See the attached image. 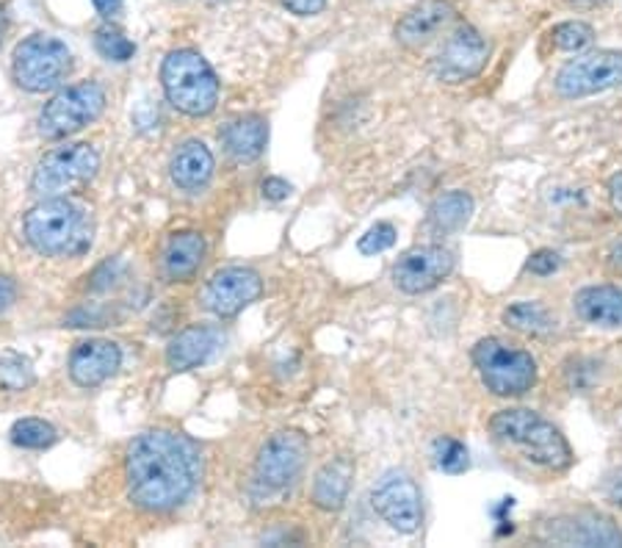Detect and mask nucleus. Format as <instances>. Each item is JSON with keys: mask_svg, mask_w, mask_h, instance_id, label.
<instances>
[{"mask_svg": "<svg viewBox=\"0 0 622 548\" xmlns=\"http://www.w3.org/2000/svg\"><path fill=\"white\" fill-rule=\"evenodd\" d=\"M127 496L138 509L169 513L195 493L202 474L200 449L171 429L142 432L127 449Z\"/></svg>", "mask_w": 622, "mask_h": 548, "instance_id": "f257e3e1", "label": "nucleus"}, {"mask_svg": "<svg viewBox=\"0 0 622 548\" xmlns=\"http://www.w3.org/2000/svg\"><path fill=\"white\" fill-rule=\"evenodd\" d=\"M490 432L498 443L518 449L525 460L548 471H567L573 465V449L565 435L525 407H509L490 418Z\"/></svg>", "mask_w": 622, "mask_h": 548, "instance_id": "f03ea898", "label": "nucleus"}, {"mask_svg": "<svg viewBox=\"0 0 622 548\" xmlns=\"http://www.w3.org/2000/svg\"><path fill=\"white\" fill-rule=\"evenodd\" d=\"M23 233L40 255H80L92 244V217L78 202L51 197L25 213Z\"/></svg>", "mask_w": 622, "mask_h": 548, "instance_id": "7ed1b4c3", "label": "nucleus"}, {"mask_svg": "<svg viewBox=\"0 0 622 548\" xmlns=\"http://www.w3.org/2000/svg\"><path fill=\"white\" fill-rule=\"evenodd\" d=\"M166 100L189 117H208L219 103V78L197 51H171L160 67Z\"/></svg>", "mask_w": 622, "mask_h": 548, "instance_id": "20e7f679", "label": "nucleus"}, {"mask_svg": "<svg viewBox=\"0 0 622 548\" xmlns=\"http://www.w3.org/2000/svg\"><path fill=\"white\" fill-rule=\"evenodd\" d=\"M474 363L485 388L503 399L529 394L537 385V360L501 338H481L474 347Z\"/></svg>", "mask_w": 622, "mask_h": 548, "instance_id": "39448f33", "label": "nucleus"}, {"mask_svg": "<svg viewBox=\"0 0 622 548\" xmlns=\"http://www.w3.org/2000/svg\"><path fill=\"white\" fill-rule=\"evenodd\" d=\"M100 169V155L92 144H67L56 147L36 164L31 191L42 200L64 197L92 180Z\"/></svg>", "mask_w": 622, "mask_h": 548, "instance_id": "423d86ee", "label": "nucleus"}, {"mask_svg": "<svg viewBox=\"0 0 622 548\" xmlns=\"http://www.w3.org/2000/svg\"><path fill=\"white\" fill-rule=\"evenodd\" d=\"M105 109V89L95 80H84L58 91L56 98L42 109L40 133L45 139H67L92 125Z\"/></svg>", "mask_w": 622, "mask_h": 548, "instance_id": "0eeeda50", "label": "nucleus"}, {"mask_svg": "<svg viewBox=\"0 0 622 548\" xmlns=\"http://www.w3.org/2000/svg\"><path fill=\"white\" fill-rule=\"evenodd\" d=\"M73 67L67 45L56 36L36 34L20 42L14 51V78L29 91H51L62 84Z\"/></svg>", "mask_w": 622, "mask_h": 548, "instance_id": "6e6552de", "label": "nucleus"}, {"mask_svg": "<svg viewBox=\"0 0 622 548\" xmlns=\"http://www.w3.org/2000/svg\"><path fill=\"white\" fill-rule=\"evenodd\" d=\"M622 86V51H595L573 58L556 75V91L567 100L589 98Z\"/></svg>", "mask_w": 622, "mask_h": 548, "instance_id": "1a4fd4ad", "label": "nucleus"}, {"mask_svg": "<svg viewBox=\"0 0 622 548\" xmlns=\"http://www.w3.org/2000/svg\"><path fill=\"white\" fill-rule=\"evenodd\" d=\"M490 42L474 25H457L434 56V75L443 84H465L487 67Z\"/></svg>", "mask_w": 622, "mask_h": 548, "instance_id": "9d476101", "label": "nucleus"}, {"mask_svg": "<svg viewBox=\"0 0 622 548\" xmlns=\"http://www.w3.org/2000/svg\"><path fill=\"white\" fill-rule=\"evenodd\" d=\"M371 504L379 513V518H382L390 529L401 531V535H412V531H418V526H421V491H418V485L404 471H390V474H385L382 482L374 487Z\"/></svg>", "mask_w": 622, "mask_h": 548, "instance_id": "9b49d317", "label": "nucleus"}, {"mask_svg": "<svg viewBox=\"0 0 622 548\" xmlns=\"http://www.w3.org/2000/svg\"><path fill=\"white\" fill-rule=\"evenodd\" d=\"M454 272V252L440 244L407 250L393 263V283L404 294H426Z\"/></svg>", "mask_w": 622, "mask_h": 548, "instance_id": "f8f14e48", "label": "nucleus"}, {"mask_svg": "<svg viewBox=\"0 0 622 548\" xmlns=\"http://www.w3.org/2000/svg\"><path fill=\"white\" fill-rule=\"evenodd\" d=\"M304 457H308V438L302 432L271 435L257 454V482L275 491L293 485L304 469Z\"/></svg>", "mask_w": 622, "mask_h": 548, "instance_id": "ddd939ff", "label": "nucleus"}, {"mask_svg": "<svg viewBox=\"0 0 622 548\" xmlns=\"http://www.w3.org/2000/svg\"><path fill=\"white\" fill-rule=\"evenodd\" d=\"M260 274L244 266H227L219 268L211 281H208L202 299H206V308L211 310L213 316H219V319H233L246 305L255 303V299L260 297Z\"/></svg>", "mask_w": 622, "mask_h": 548, "instance_id": "4468645a", "label": "nucleus"}, {"mask_svg": "<svg viewBox=\"0 0 622 548\" xmlns=\"http://www.w3.org/2000/svg\"><path fill=\"white\" fill-rule=\"evenodd\" d=\"M454 20H457V9L452 0H421L396 23V40L407 51H423L440 34H446Z\"/></svg>", "mask_w": 622, "mask_h": 548, "instance_id": "2eb2a0df", "label": "nucleus"}, {"mask_svg": "<svg viewBox=\"0 0 622 548\" xmlns=\"http://www.w3.org/2000/svg\"><path fill=\"white\" fill-rule=\"evenodd\" d=\"M545 537L554 542H562V546H622L620 526H614V520L600 513H592V509L551 520Z\"/></svg>", "mask_w": 622, "mask_h": 548, "instance_id": "dca6fc26", "label": "nucleus"}, {"mask_svg": "<svg viewBox=\"0 0 622 548\" xmlns=\"http://www.w3.org/2000/svg\"><path fill=\"white\" fill-rule=\"evenodd\" d=\"M122 363V352L114 341L105 338H89L78 343L69 354V377L80 388H95L103 385L105 380L114 377Z\"/></svg>", "mask_w": 622, "mask_h": 548, "instance_id": "f3484780", "label": "nucleus"}, {"mask_svg": "<svg viewBox=\"0 0 622 548\" xmlns=\"http://www.w3.org/2000/svg\"><path fill=\"white\" fill-rule=\"evenodd\" d=\"M216 349V330H211V327H189V330H184L169 341V347H166V363H169L171 372H189V369L208 363Z\"/></svg>", "mask_w": 622, "mask_h": 548, "instance_id": "a211bd4d", "label": "nucleus"}, {"mask_svg": "<svg viewBox=\"0 0 622 548\" xmlns=\"http://www.w3.org/2000/svg\"><path fill=\"white\" fill-rule=\"evenodd\" d=\"M206 257V239L195 230H180L166 241L164 250V274L171 283L191 281Z\"/></svg>", "mask_w": 622, "mask_h": 548, "instance_id": "6ab92c4d", "label": "nucleus"}, {"mask_svg": "<svg viewBox=\"0 0 622 548\" xmlns=\"http://www.w3.org/2000/svg\"><path fill=\"white\" fill-rule=\"evenodd\" d=\"M171 180L175 186H180L184 191H197L202 186H208V180L213 177V155L211 150L202 142L191 139L184 147L177 150L175 158H171Z\"/></svg>", "mask_w": 622, "mask_h": 548, "instance_id": "aec40b11", "label": "nucleus"}, {"mask_svg": "<svg viewBox=\"0 0 622 548\" xmlns=\"http://www.w3.org/2000/svg\"><path fill=\"white\" fill-rule=\"evenodd\" d=\"M576 314L587 325L622 327V288L617 286H589L581 288L573 299Z\"/></svg>", "mask_w": 622, "mask_h": 548, "instance_id": "412c9836", "label": "nucleus"}, {"mask_svg": "<svg viewBox=\"0 0 622 548\" xmlns=\"http://www.w3.org/2000/svg\"><path fill=\"white\" fill-rule=\"evenodd\" d=\"M222 142L235 161H255L260 158L266 142H269V125L257 114L238 117V120L227 122V128L222 131Z\"/></svg>", "mask_w": 622, "mask_h": 548, "instance_id": "4be33fe9", "label": "nucleus"}, {"mask_svg": "<svg viewBox=\"0 0 622 548\" xmlns=\"http://www.w3.org/2000/svg\"><path fill=\"white\" fill-rule=\"evenodd\" d=\"M354 465L348 457H335L332 463L315 474L313 480V504L324 513H337L346 504L348 487H352Z\"/></svg>", "mask_w": 622, "mask_h": 548, "instance_id": "5701e85b", "label": "nucleus"}, {"mask_svg": "<svg viewBox=\"0 0 622 548\" xmlns=\"http://www.w3.org/2000/svg\"><path fill=\"white\" fill-rule=\"evenodd\" d=\"M474 217V197L465 191H446L429 206V224L437 233H454V230L465 228Z\"/></svg>", "mask_w": 622, "mask_h": 548, "instance_id": "b1692460", "label": "nucleus"}, {"mask_svg": "<svg viewBox=\"0 0 622 548\" xmlns=\"http://www.w3.org/2000/svg\"><path fill=\"white\" fill-rule=\"evenodd\" d=\"M503 325L514 332H523V336H548L556 330V319L543 303H514L503 310Z\"/></svg>", "mask_w": 622, "mask_h": 548, "instance_id": "393cba45", "label": "nucleus"}, {"mask_svg": "<svg viewBox=\"0 0 622 548\" xmlns=\"http://www.w3.org/2000/svg\"><path fill=\"white\" fill-rule=\"evenodd\" d=\"M36 383L34 365L29 358L18 352H3L0 354V388L3 391H29Z\"/></svg>", "mask_w": 622, "mask_h": 548, "instance_id": "a878e982", "label": "nucleus"}, {"mask_svg": "<svg viewBox=\"0 0 622 548\" xmlns=\"http://www.w3.org/2000/svg\"><path fill=\"white\" fill-rule=\"evenodd\" d=\"M56 427L42 418H23L12 427V443L20 449H47L56 443Z\"/></svg>", "mask_w": 622, "mask_h": 548, "instance_id": "bb28decb", "label": "nucleus"}, {"mask_svg": "<svg viewBox=\"0 0 622 548\" xmlns=\"http://www.w3.org/2000/svg\"><path fill=\"white\" fill-rule=\"evenodd\" d=\"M551 40L559 51L567 53H578L584 47L592 45L595 31L589 23H581V20H567V23H559L554 31H551Z\"/></svg>", "mask_w": 622, "mask_h": 548, "instance_id": "cd10ccee", "label": "nucleus"}, {"mask_svg": "<svg viewBox=\"0 0 622 548\" xmlns=\"http://www.w3.org/2000/svg\"><path fill=\"white\" fill-rule=\"evenodd\" d=\"M432 451H434V460H437V465L446 471V474H463V471H468L470 457H468V449H465L463 440L437 438L434 440Z\"/></svg>", "mask_w": 622, "mask_h": 548, "instance_id": "c85d7f7f", "label": "nucleus"}, {"mask_svg": "<svg viewBox=\"0 0 622 548\" xmlns=\"http://www.w3.org/2000/svg\"><path fill=\"white\" fill-rule=\"evenodd\" d=\"M95 47H98V53L105 62H127V58H133V53H136V45H133L120 29H111V25L98 31Z\"/></svg>", "mask_w": 622, "mask_h": 548, "instance_id": "c756f323", "label": "nucleus"}, {"mask_svg": "<svg viewBox=\"0 0 622 548\" xmlns=\"http://www.w3.org/2000/svg\"><path fill=\"white\" fill-rule=\"evenodd\" d=\"M396 244V228L390 222H377L366 235H360L357 241V250L363 255H379V252L390 250Z\"/></svg>", "mask_w": 622, "mask_h": 548, "instance_id": "7c9ffc66", "label": "nucleus"}, {"mask_svg": "<svg viewBox=\"0 0 622 548\" xmlns=\"http://www.w3.org/2000/svg\"><path fill=\"white\" fill-rule=\"evenodd\" d=\"M562 266V255L554 250H537L534 255L529 257V272L531 274H540V277H548V274H554L556 268Z\"/></svg>", "mask_w": 622, "mask_h": 548, "instance_id": "2f4dec72", "label": "nucleus"}, {"mask_svg": "<svg viewBox=\"0 0 622 548\" xmlns=\"http://www.w3.org/2000/svg\"><path fill=\"white\" fill-rule=\"evenodd\" d=\"M291 183L282 180V177H266L263 180V197L271 202H280V200H288L291 197Z\"/></svg>", "mask_w": 622, "mask_h": 548, "instance_id": "473e14b6", "label": "nucleus"}, {"mask_svg": "<svg viewBox=\"0 0 622 548\" xmlns=\"http://www.w3.org/2000/svg\"><path fill=\"white\" fill-rule=\"evenodd\" d=\"M282 7L291 14H299V18H315V14L324 12L326 0H282Z\"/></svg>", "mask_w": 622, "mask_h": 548, "instance_id": "72a5a7b5", "label": "nucleus"}, {"mask_svg": "<svg viewBox=\"0 0 622 548\" xmlns=\"http://www.w3.org/2000/svg\"><path fill=\"white\" fill-rule=\"evenodd\" d=\"M603 493H606V498H609V502L620 504V507H622V471H617V474H611L609 480L603 482Z\"/></svg>", "mask_w": 622, "mask_h": 548, "instance_id": "f704fd0d", "label": "nucleus"}, {"mask_svg": "<svg viewBox=\"0 0 622 548\" xmlns=\"http://www.w3.org/2000/svg\"><path fill=\"white\" fill-rule=\"evenodd\" d=\"M609 200L611 208L622 217V172H617V175L609 180Z\"/></svg>", "mask_w": 622, "mask_h": 548, "instance_id": "c9c22d12", "label": "nucleus"}, {"mask_svg": "<svg viewBox=\"0 0 622 548\" xmlns=\"http://www.w3.org/2000/svg\"><path fill=\"white\" fill-rule=\"evenodd\" d=\"M14 297H18V288H14V283L9 281V277H0V314H3V310L14 303Z\"/></svg>", "mask_w": 622, "mask_h": 548, "instance_id": "e433bc0d", "label": "nucleus"}, {"mask_svg": "<svg viewBox=\"0 0 622 548\" xmlns=\"http://www.w3.org/2000/svg\"><path fill=\"white\" fill-rule=\"evenodd\" d=\"M92 3H95V9L103 14V18H114L122 7V0H92Z\"/></svg>", "mask_w": 622, "mask_h": 548, "instance_id": "4c0bfd02", "label": "nucleus"}, {"mask_svg": "<svg viewBox=\"0 0 622 548\" xmlns=\"http://www.w3.org/2000/svg\"><path fill=\"white\" fill-rule=\"evenodd\" d=\"M609 268L614 274H620L622 277V241H617L614 246H611V252H609Z\"/></svg>", "mask_w": 622, "mask_h": 548, "instance_id": "58836bf2", "label": "nucleus"}, {"mask_svg": "<svg viewBox=\"0 0 622 548\" xmlns=\"http://www.w3.org/2000/svg\"><path fill=\"white\" fill-rule=\"evenodd\" d=\"M576 7H598V3H606V0H570Z\"/></svg>", "mask_w": 622, "mask_h": 548, "instance_id": "ea45409f", "label": "nucleus"}, {"mask_svg": "<svg viewBox=\"0 0 622 548\" xmlns=\"http://www.w3.org/2000/svg\"><path fill=\"white\" fill-rule=\"evenodd\" d=\"M3 31H7V14L0 9V40H3Z\"/></svg>", "mask_w": 622, "mask_h": 548, "instance_id": "a19ab883", "label": "nucleus"}]
</instances>
